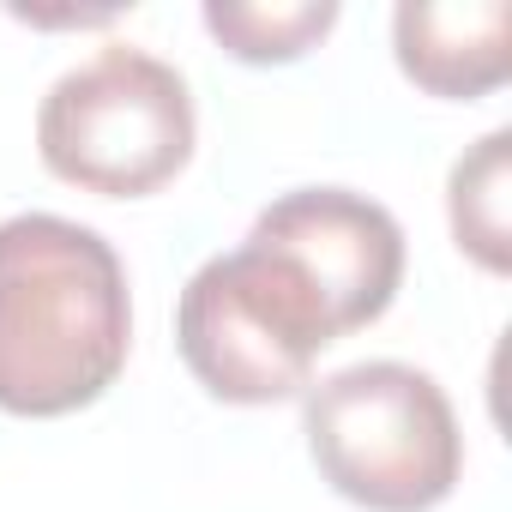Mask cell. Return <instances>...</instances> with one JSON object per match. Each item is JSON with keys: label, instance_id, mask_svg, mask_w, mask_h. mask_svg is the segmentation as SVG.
Instances as JSON below:
<instances>
[{"label": "cell", "instance_id": "obj_1", "mask_svg": "<svg viewBox=\"0 0 512 512\" xmlns=\"http://www.w3.org/2000/svg\"><path fill=\"white\" fill-rule=\"evenodd\" d=\"M133 350L121 253L73 217L0 223V410L73 416L97 404Z\"/></svg>", "mask_w": 512, "mask_h": 512}, {"label": "cell", "instance_id": "obj_2", "mask_svg": "<svg viewBox=\"0 0 512 512\" xmlns=\"http://www.w3.org/2000/svg\"><path fill=\"white\" fill-rule=\"evenodd\" d=\"M175 344L211 398L284 404L314 386V362L338 344V326L290 253L247 235L235 253H217L187 278Z\"/></svg>", "mask_w": 512, "mask_h": 512}, {"label": "cell", "instance_id": "obj_3", "mask_svg": "<svg viewBox=\"0 0 512 512\" xmlns=\"http://www.w3.org/2000/svg\"><path fill=\"white\" fill-rule=\"evenodd\" d=\"M302 434L350 506L434 512L464 476V434L434 374L410 362H356L308 386Z\"/></svg>", "mask_w": 512, "mask_h": 512}, {"label": "cell", "instance_id": "obj_4", "mask_svg": "<svg viewBox=\"0 0 512 512\" xmlns=\"http://www.w3.org/2000/svg\"><path fill=\"white\" fill-rule=\"evenodd\" d=\"M199 139L187 79L127 43H109L85 67L61 73L37 109L43 169L79 193L145 199L169 187Z\"/></svg>", "mask_w": 512, "mask_h": 512}, {"label": "cell", "instance_id": "obj_5", "mask_svg": "<svg viewBox=\"0 0 512 512\" xmlns=\"http://www.w3.org/2000/svg\"><path fill=\"white\" fill-rule=\"evenodd\" d=\"M308 272L338 338L374 326L404 284V229L398 217L350 187H296L272 199L247 229Z\"/></svg>", "mask_w": 512, "mask_h": 512}, {"label": "cell", "instance_id": "obj_6", "mask_svg": "<svg viewBox=\"0 0 512 512\" xmlns=\"http://www.w3.org/2000/svg\"><path fill=\"white\" fill-rule=\"evenodd\" d=\"M392 55L428 97H488L512 73V7L506 0H404L392 13Z\"/></svg>", "mask_w": 512, "mask_h": 512}, {"label": "cell", "instance_id": "obj_7", "mask_svg": "<svg viewBox=\"0 0 512 512\" xmlns=\"http://www.w3.org/2000/svg\"><path fill=\"white\" fill-rule=\"evenodd\" d=\"M506 187H512V133L494 127L482 133L446 181V217H452V241L458 253L494 278L512 272V217H506Z\"/></svg>", "mask_w": 512, "mask_h": 512}, {"label": "cell", "instance_id": "obj_8", "mask_svg": "<svg viewBox=\"0 0 512 512\" xmlns=\"http://www.w3.org/2000/svg\"><path fill=\"white\" fill-rule=\"evenodd\" d=\"M332 25H338V0H290V7H266V0H211L205 7V31L247 67H290Z\"/></svg>", "mask_w": 512, "mask_h": 512}]
</instances>
